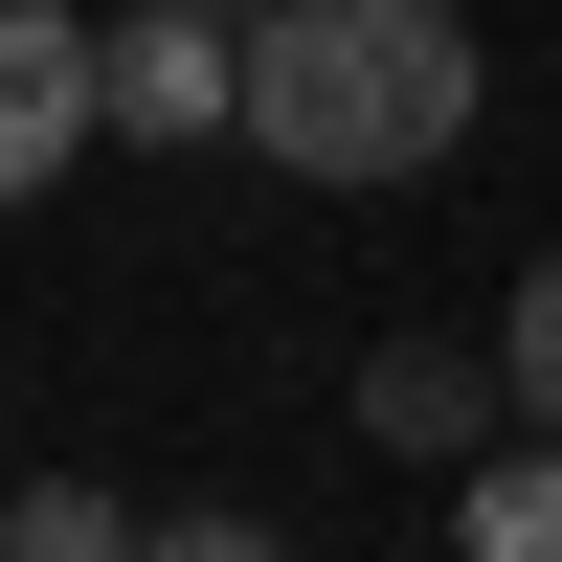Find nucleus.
Returning <instances> with one entry per match:
<instances>
[{
    "label": "nucleus",
    "mask_w": 562,
    "mask_h": 562,
    "mask_svg": "<svg viewBox=\"0 0 562 562\" xmlns=\"http://www.w3.org/2000/svg\"><path fill=\"white\" fill-rule=\"evenodd\" d=\"M225 135L270 180H428L473 135V23L450 0H270V23H225Z\"/></svg>",
    "instance_id": "f257e3e1"
},
{
    "label": "nucleus",
    "mask_w": 562,
    "mask_h": 562,
    "mask_svg": "<svg viewBox=\"0 0 562 562\" xmlns=\"http://www.w3.org/2000/svg\"><path fill=\"white\" fill-rule=\"evenodd\" d=\"M90 23H45V0H0V203H45V180L90 158Z\"/></svg>",
    "instance_id": "f03ea898"
},
{
    "label": "nucleus",
    "mask_w": 562,
    "mask_h": 562,
    "mask_svg": "<svg viewBox=\"0 0 562 562\" xmlns=\"http://www.w3.org/2000/svg\"><path fill=\"white\" fill-rule=\"evenodd\" d=\"M90 113H113V135H203V113H225V23H203V0L90 23Z\"/></svg>",
    "instance_id": "7ed1b4c3"
},
{
    "label": "nucleus",
    "mask_w": 562,
    "mask_h": 562,
    "mask_svg": "<svg viewBox=\"0 0 562 562\" xmlns=\"http://www.w3.org/2000/svg\"><path fill=\"white\" fill-rule=\"evenodd\" d=\"M360 428H383L405 473H450V450L495 428V360H473V338H383V360H360Z\"/></svg>",
    "instance_id": "20e7f679"
},
{
    "label": "nucleus",
    "mask_w": 562,
    "mask_h": 562,
    "mask_svg": "<svg viewBox=\"0 0 562 562\" xmlns=\"http://www.w3.org/2000/svg\"><path fill=\"white\" fill-rule=\"evenodd\" d=\"M450 518H473V562H562V428H518V450H450Z\"/></svg>",
    "instance_id": "39448f33"
},
{
    "label": "nucleus",
    "mask_w": 562,
    "mask_h": 562,
    "mask_svg": "<svg viewBox=\"0 0 562 562\" xmlns=\"http://www.w3.org/2000/svg\"><path fill=\"white\" fill-rule=\"evenodd\" d=\"M135 518H113V495H90V473H0V562H113Z\"/></svg>",
    "instance_id": "423d86ee"
},
{
    "label": "nucleus",
    "mask_w": 562,
    "mask_h": 562,
    "mask_svg": "<svg viewBox=\"0 0 562 562\" xmlns=\"http://www.w3.org/2000/svg\"><path fill=\"white\" fill-rule=\"evenodd\" d=\"M495 405H518V428H562V248L518 270V315H495Z\"/></svg>",
    "instance_id": "0eeeda50"
},
{
    "label": "nucleus",
    "mask_w": 562,
    "mask_h": 562,
    "mask_svg": "<svg viewBox=\"0 0 562 562\" xmlns=\"http://www.w3.org/2000/svg\"><path fill=\"white\" fill-rule=\"evenodd\" d=\"M203 23H270V0H203Z\"/></svg>",
    "instance_id": "6e6552de"
}]
</instances>
